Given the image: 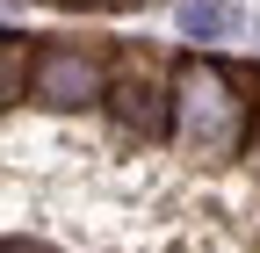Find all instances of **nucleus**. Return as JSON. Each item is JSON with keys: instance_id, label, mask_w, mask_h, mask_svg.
Segmentation results:
<instances>
[{"instance_id": "obj_2", "label": "nucleus", "mask_w": 260, "mask_h": 253, "mask_svg": "<svg viewBox=\"0 0 260 253\" xmlns=\"http://www.w3.org/2000/svg\"><path fill=\"white\" fill-rule=\"evenodd\" d=\"M174 87H181V66H167L159 51H123L109 66V116L116 131L130 138H174Z\"/></svg>"}, {"instance_id": "obj_3", "label": "nucleus", "mask_w": 260, "mask_h": 253, "mask_svg": "<svg viewBox=\"0 0 260 253\" xmlns=\"http://www.w3.org/2000/svg\"><path fill=\"white\" fill-rule=\"evenodd\" d=\"M29 102H44V109H94V102H109V66L94 51H65V44H44L37 51V87H29Z\"/></svg>"}, {"instance_id": "obj_6", "label": "nucleus", "mask_w": 260, "mask_h": 253, "mask_svg": "<svg viewBox=\"0 0 260 253\" xmlns=\"http://www.w3.org/2000/svg\"><path fill=\"white\" fill-rule=\"evenodd\" d=\"M0 253H44V246H29V239H8V246H0Z\"/></svg>"}, {"instance_id": "obj_4", "label": "nucleus", "mask_w": 260, "mask_h": 253, "mask_svg": "<svg viewBox=\"0 0 260 253\" xmlns=\"http://www.w3.org/2000/svg\"><path fill=\"white\" fill-rule=\"evenodd\" d=\"M37 87V44H22V37H8L0 44V102H22V94Z\"/></svg>"}, {"instance_id": "obj_8", "label": "nucleus", "mask_w": 260, "mask_h": 253, "mask_svg": "<svg viewBox=\"0 0 260 253\" xmlns=\"http://www.w3.org/2000/svg\"><path fill=\"white\" fill-rule=\"evenodd\" d=\"M73 8H94V0H73Z\"/></svg>"}, {"instance_id": "obj_7", "label": "nucleus", "mask_w": 260, "mask_h": 253, "mask_svg": "<svg viewBox=\"0 0 260 253\" xmlns=\"http://www.w3.org/2000/svg\"><path fill=\"white\" fill-rule=\"evenodd\" d=\"M246 152H253V160H260V116H253V138H246Z\"/></svg>"}, {"instance_id": "obj_1", "label": "nucleus", "mask_w": 260, "mask_h": 253, "mask_svg": "<svg viewBox=\"0 0 260 253\" xmlns=\"http://www.w3.org/2000/svg\"><path fill=\"white\" fill-rule=\"evenodd\" d=\"M260 102V73H232V66H210V58H188L181 87H174V138L195 145L203 160H224L253 138V109Z\"/></svg>"}, {"instance_id": "obj_5", "label": "nucleus", "mask_w": 260, "mask_h": 253, "mask_svg": "<svg viewBox=\"0 0 260 253\" xmlns=\"http://www.w3.org/2000/svg\"><path fill=\"white\" fill-rule=\"evenodd\" d=\"M181 29H188V37H224V29H232V8H224V0H188Z\"/></svg>"}]
</instances>
